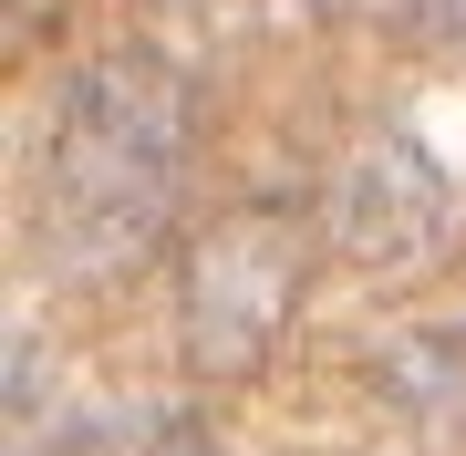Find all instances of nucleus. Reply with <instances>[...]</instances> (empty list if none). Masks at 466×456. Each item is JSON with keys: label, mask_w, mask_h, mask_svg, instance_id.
Wrapping results in <instances>:
<instances>
[{"label": "nucleus", "mask_w": 466, "mask_h": 456, "mask_svg": "<svg viewBox=\"0 0 466 456\" xmlns=\"http://www.w3.org/2000/svg\"><path fill=\"white\" fill-rule=\"evenodd\" d=\"M198 156V94L167 52H94L52 84L32 167V249L52 280H115L167 238Z\"/></svg>", "instance_id": "f257e3e1"}, {"label": "nucleus", "mask_w": 466, "mask_h": 456, "mask_svg": "<svg viewBox=\"0 0 466 456\" xmlns=\"http://www.w3.org/2000/svg\"><path fill=\"white\" fill-rule=\"evenodd\" d=\"M300 270H311V228H300L290 208H238V218L198 249V270H187V353L208 373L259 363L269 332H280L290 301H300Z\"/></svg>", "instance_id": "f03ea898"}, {"label": "nucleus", "mask_w": 466, "mask_h": 456, "mask_svg": "<svg viewBox=\"0 0 466 456\" xmlns=\"http://www.w3.org/2000/svg\"><path fill=\"white\" fill-rule=\"evenodd\" d=\"M446 218H456V198H446V177H435L415 146H373L363 167L342 177V198H332V228L363 259H425L435 238H446Z\"/></svg>", "instance_id": "7ed1b4c3"}, {"label": "nucleus", "mask_w": 466, "mask_h": 456, "mask_svg": "<svg viewBox=\"0 0 466 456\" xmlns=\"http://www.w3.org/2000/svg\"><path fill=\"white\" fill-rule=\"evenodd\" d=\"M63 456H208V436L187 415H167V405H115L84 436H63Z\"/></svg>", "instance_id": "20e7f679"}, {"label": "nucleus", "mask_w": 466, "mask_h": 456, "mask_svg": "<svg viewBox=\"0 0 466 456\" xmlns=\"http://www.w3.org/2000/svg\"><path fill=\"white\" fill-rule=\"evenodd\" d=\"M415 21H425V42H446L466 63V0H415Z\"/></svg>", "instance_id": "39448f33"}]
</instances>
